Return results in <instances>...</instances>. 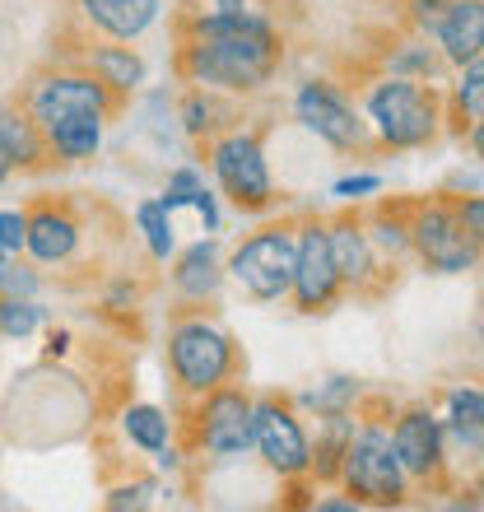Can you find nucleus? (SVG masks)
Returning a JSON list of instances; mask_svg holds the SVG:
<instances>
[{"mask_svg": "<svg viewBox=\"0 0 484 512\" xmlns=\"http://www.w3.org/2000/svg\"><path fill=\"white\" fill-rule=\"evenodd\" d=\"M373 191H382V177L359 173V177H340L336 187H331V196H340V201H363V196H373Z\"/></svg>", "mask_w": 484, "mask_h": 512, "instance_id": "obj_33", "label": "nucleus"}, {"mask_svg": "<svg viewBox=\"0 0 484 512\" xmlns=\"http://www.w3.org/2000/svg\"><path fill=\"white\" fill-rule=\"evenodd\" d=\"M210 117H215V103H210V98H201V94H196L187 108H182V122H187L191 135H205V131H210V126H215Z\"/></svg>", "mask_w": 484, "mask_h": 512, "instance_id": "obj_36", "label": "nucleus"}, {"mask_svg": "<svg viewBox=\"0 0 484 512\" xmlns=\"http://www.w3.org/2000/svg\"><path fill=\"white\" fill-rule=\"evenodd\" d=\"M182 66L205 89H229L247 94L275 75L280 66V38L270 28H247V33H215V38H196L182 56Z\"/></svg>", "mask_w": 484, "mask_h": 512, "instance_id": "obj_1", "label": "nucleus"}, {"mask_svg": "<svg viewBox=\"0 0 484 512\" xmlns=\"http://www.w3.org/2000/svg\"><path fill=\"white\" fill-rule=\"evenodd\" d=\"M368 122L377 126L382 145H391V149L429 145L433 131H438V98L419 80L387 75L382 84L368 89Z\"/></svg>", "mask_w": 484, "mask_h": 512, "instance_id": "obj_2", "label": "nucleus"}, {"mask_svg": "<svg viewBox=\"0 0 484 512\" xmlns=\"http://www.w3.org/2000/svg\"><path fill=\"white\" fill-rule=\"evenodd\" d=\"M350 433H354V419L345 415H322V438H317V447H312V461H308V471L317 475H331L340 471V452H345V443H350Z\"/></svg>", "mask_w": 484, "mask_h": 512, "instance_id": "obj_24", "label": "nucleus"}, {"mask_svg": "<svg viewBox=\"0 0 484 512\" xmlns=\"http://www.w3.org/2000/svg\"><path fill=\"white\" fill-rule=\"evenodd\" d=\"M391 447H396L401 471L424 480V475H433L447 457L443 419L433 415V410H405V415L396 419V429H391Z\"/></svg>", "mask_w": 484, "mask_h": 512, "instance_id": "obj_13", "label": "nucleus"}, {"mask_svg": "<svg viewBox=\"0 0 484 512\" xmlns=\"http://www.w3.org/2000/svg\"><path fill=\"white\" fill-rule=\"evenodd\" d=\"M205 187V177L196 173V168H177L173 177H168V187H163V196H159V205L163 210H168V215H173V210H182V205L191 201V196H196V191Z\"/></svg>", "mask_w": 484, "mask_h": 512, "instance_id": "obj_30", "label": "nucleus"}, {"mask_svg": "<svg viewBox=\"0 0 484 512\" xmlns=\"http://www.w3.org/2000/svg\"><path fill=\"white\" fill-rule=\"evenodd\" d=\"M294 117L303 122V131H312L317 140H326L331 149H359L368 126L354 112V103L340 94L336 84L326 80H308L294 98Z\"/></svg>", "mask_w": 484, "mask_h": 512, "instance_id": "obj_8", "label": "nucleus"}, {"mask_svg": "<svg viewBox=\"0 0 484 512\" xmlns=\"http://www.w3.org/2000/svg\"><path fill=\"white\" fill-rule=\"evenodd\" d=\"M201 443L219 461H238L252 452V401L242 391H229L224 382L215 391H205Z\"/></svg>", "mask_w": 484, "mask_h": 512, "instance_id": "obj_10", "label": "nucleus"}, {"mask_svg": "<svg viewBox=\"0 0 484 512\" xmlns=\"http://www.w3.org/2000/svg\"><path fill=\"white\" fill-rule=\"evenodd\" d=\"M42 326V308L33 298H0V336L5 340H24Z\"/></svg>", "mask_w": 484, "mask_h": 512, "instance_id": "obj_26", "label": "nucleus"}, {"mask_svg": "<svg viewBox=\"0 0 484 512\" xmlns=\"http://www.w3.org/2000/svg\"><path fill=\"white\" fill-rule=\"evenodd\" d=\"M80 247V229H75V219L70 215H56V210H38V215H28V229H24V252L42 266H61L70 261Z\"/></svg>", "mask_w": 484, "mask_h": 512, "instance_id": "obj_16", "label": "nucleus"}, {"mask_svg": "<svg viewBox=\"0 0 484 512\" xmlns=\"http://www.w3.org/2000/svg\"><path fill=\"white\" fill-rule=\"evenodd\" d=\"M410 247L424 256V266L438 270V275H461V270L475 266V252L480 243L466 238V229L457 224V210L447 205H424L410 224Z\"/></svg>", "mask_w": 484, "mask_h": 512, "instance_id": "obj_9", "label": "nucleus"}, {"mask_svg": "<svg viewBox=\"0 0 484 512\" xmlns=\"http://www.w3.org/2000/svg\"><path fill=\"white\" fill-rule=\"evenodd\" d=\"M121 429H126V438H131L135 447H145V452H159V447H168V438H173V424H168V415H163L159 405H131V410L121 415Z\"/></svg>", "mask_w": 484, "mask_h": 512, "instance_id": "obj_23", "label": "nucleus"}, {"mask_svg": "<svg viewBox=\"0 0 484 512\" xmlns=\"http://www.w3.org/2000/svg\"><path fill=\"white\" fill-rule=\"evenodd\" d=\"M135 224H140V233H145L149 252L159 256V261H168V256H173V247H177V238H173V215H168L159 201H140V205H135Z\"/></svg>", "mask_w": 484, "mask_h": 512, "instance_id": "obj_25", "label": "nucleus"}, {"mask_svg": "<svg viewBox=\"0 0 484 512\" xmlns=\"http://www.w3.org/2000/svg\"><path fill=\"white\" fill-rule=\"evenodd\" d=\"M433 42H438V52L452 66L480 61L484 56V0H447L443 24H438Z\"/></svg>", "mask_w": 484, "mask_h": 512, "instance_id": "obj_14", "label": "nucleus"}, {"mask_svg": "<svg viewBox=\"0 0 484 512\" xmlns=\"http://www.w3.org/2000/svg\"><path fill=\"white\" fill-rule=\"evenodd\" d=\"M154 485H126V489H112L108 494V508H145Z\"/></svg>", "mask_w": 484, "mask_h": 512, "instance_id": "obj_38", "label": "nucleus"}, {"mask_svg": "<svg viewBox=\"0 0 484 512\" xmlns=\"http://www.w3.org/2000/svg\"><path fill=\"white\" fill-rule=\"evenodd\" d=\"M410 10H415V28L419 33H438V24H443V10H447V0H410Z\"/></svg>", "mask_w": 484, "mask_h": 512, "instance_id": "obj_37", "label": "nucleus"}, {"mask_svg": "<svg viewBox=\"0 0 484 512\" xmlns=\"http://www.w3.org/2000/svg\"><path fill=\"white\" fill-rule=\"evenodd\" d=\"M5 266H10V256H5V252H0V275H5Z\"/></svg>", "mask_w": 484, "mask_h": 512, "instance_id": "obj_43", "label": "nucleus"}, {"mask_svg": "<svg viewBox=\"0 0 484 512\" xmlns=\"http://www.w3.org/2000/svg\"><path fill=\"white\" fill-rule=\"evenodd\" d=\"M457 103H461V112H466L471 122H480L484 117V61H466V66H461Z\"/></svg>", "mask_w": 484, "mask_h": 512, "instance_id": "obj_29", "label": "nucleus"}, {"mask_svg": "<svg viewBox=\"0 0 484 512\" xmlns=\"http://www.w3.org/2000/svg\"><path fill=\"white\" fill-rule=\"evenodd\" d=\"M289 289H294L303 312H322L340 294V275H336V261H331V247H326L322 224H308L294 238V284Z\"/></svg>", "mask_w": 484, "mask_h": 512, "instance_id": "obj_12", "label": "nucleus"}, {"mask_svg": "<svg viewBox=\"0 0 484 512\" xmlns=\"http://www.w3.org/2000/svg\"><path fill=\"white\" fill-rule=\"evenodd\" d=\"M42 126L24 117L19 108H0V154L10 159V168H33L42 159Z\"/></svg>", "mask_w": 484, "mask_h": 512, "instance_id": "obj_21", "label": "nucleus"}, {"mask_svg": "<svg viewBox=\"0 0 484 512\" xmlns=\"http://www.w3.org/2000/svg\"><path fill=\"white\" fill-rule=\"evenodd\" d=\"M84 19L94 28H103L108 38L117 42H135L140 33L159 24L163 14V0H80Z\"/></svg>", "mask_w": 484, "mask_h": 512, "instance_id": "obj_15", "label": "nucleus"}, {"mask_svg": "<svg viewBox=\"0 0 484 512\" xmlns=\"http://www.w3.org/2000/svg\"><path fill=\"white\" fill-rule=\"evenodd\" d=\"M229 275L256 298V303L284 298L289 284H294V233H284V229L252 233V238L233 252Z\"/></svg>", "mask_w": 484, "mask_h": 512, "instance_id": "obj_5", "label": "nucleus"}, {"mask_svg": "<svg viewBox=\"0 0 484 512\" xmlns=\"http://www.w3.org/2000/svg\"><path fill=\"white\" fill-rule=\"evenodd\" d=\"M108 108H112V89L103 80H94V75H47V80H38V89H33L28 117L47 131L52 122L75 117V112L108 117Z\"/></svg>", "mask_w": 484, "mask_h": 512, "instance_id": "obj_11", "label": "nucleus"}, {"mask_svg": "<svg viewBox=\"0 0 484 512\" xmlns=\"http://www.w3.org/2000/svg\"><path fill=\"white\" fill-rule=\"evenodd\" d=\"M359 499H317V512H354Z\"/></svg>", "mask_w": 484, "mask_h": 512, "instance_id": "obj_40", "label": "nucleus"}, {"mask_svg": "<svg viewBox=\"0 0 484 512\" xmlns=\"http://www.w3.org/2000/svg\"><path fill=\"white\" fill-rule=\"evenodd\" d=\"M391 75H405V80H433V75H438V52L424 47V42H405L401 52L391 56Z\"/></svg>", "mask_w": 484, "mask_h": 512, "instance_id": "obj_28", "label": "nucleus"}, {"mask_svg": "<svg viewBox=\"0 0 484 512\" xmlns=\"http://www.w3.org/2000/svg\"><path fill=\"white\" fill-rule=\"evenodd\" d=\"M443 433H452L471 457H480V447H484V391L480 387H457L447 396Z\"/></svg>", "mask_w": 484, "mask_h": 512, "instance_id": "obj_20", "label": "nucleus"}, {"mask_svg": "<svg viewBox=\"0 0 484 512\" xmlns=\"http://www.w3.org/2000/svg\"><path fill=\"white\" fill-rule=\"evenodd\" d=\"M219 280H224V266H219L215 238H205V243L187 247V252H182V261H177V270H173V284H177V289H182L187 298H210V294H219Z\"/></svg>", "mask_w": 484, "mask_h": 512, "instance_id": "obj_18", "label": "nucleus"}, {"mask_svg": "<svg viewBox=\"0 0 484 512\" xmlns=\"http://www.w3.org/2000/svg\"><path fill=\"white\" fill-rule=\"evenodd\" d=\"M354 396H359V382L354 378H326L317 391L303 396V405L317 410V415H345V410L354 405Z\"/></svg>", "mask_w": 484, "mask_h": 512, "instance_id": "obj_27", "label": "nucleus"}, {"mask_svg": "<svg viewBox=\"0 0 484 512\" xmlns=\"http://www.w3.org/2000/svg\"><path fill=\"white\" fill-rule=\"evenodd\" d=\"M252 447L261 452V461H266L275 475H289V480H294V475H308L312 438L289 405H280V401L252 405Z\"/></svg>", "mask_w": 484, "mask_h": 512, "instance_id": "obj_7", "label": "nucleus"}, {"mask_svg": "<svg viewBox=\"0 0 484 512\" xmlns=\"http://www.w3.org/2000/svg\"><path fill=\"white\" fill-rule=\"evenodd\" d=\"M326 247H331V261H336V275L340 284H363L368 275H373V243H368V233L359 229V224H331L326 229Z\"/></svg>", "mask_w": 484, "mask_h": 512, "instance_id": "obj_17", "label": "nucleus"}, {"mask_svg": "<svg viewBox=\"0 0 484 512\" xmlns=\"http://www.w3.org/2000/svg\"><path fill=\"white\" fill-rule=\"evenodd\" d=\"M42 140L61 154V159H94L98 145H103V117L98 112H75V117H61L42 131Z\"/></svg>", "mask_w": 484, "mask_h": 512, "instance_id": "obj_19", "label": "nucleus"}, {"mask_svg": "<svg viewBox=\"0 0 484 512\" xmlns=\"http://www.w3.org/2000/svg\"><path fill=\"white\" fill-rule=\"evenodd\" d=\"M187 205H191V210H196V215L205 219V229H210V233L219 229V205H215V191H210V187H201V191H196V196H191Z\"/></svg>", "mask_w": 484, "mask_h": 512, "instance_id": "obj_39", "label": "nucleus"}, {"mask_svg": "<svg viewBox=\"0 0 484 512\" xmlns=\"http://www.w3.org/2000/svg\"><path fill=\"white\" fill-rule=\"evenodd\" d=\"M215 14H238V10H247V0H205Z\"/></svg>", "mask_w": 484, "mask_h": 512, "instance_id": "obj_41", "label": "nucleus"}, {"mask_svg": "<svg viewBox=\"0 0 484 512\" xmlns=\"http://www.w3.org/2000/svg\"><path fill=\"white\" fill-rule=\"evenodd\" d=\"M5 182H10V159L0 154V187H5Z\"/></svg>", "mask_w": 484, "mask_h": 512, "instance_id": "obj_42", "label": "nucleus"}, {"mask_svg": "<svg viewBox=\"0 0 484 512\" xmlns=\"http://www.w3.org/2000/svg\"><path fill=\"white\" fill-rule=\"evenodd\" d=\"M368 243L391 256H401V252H410V229L396 224V219H373V238H368Z\"/></svg>", "mask_w": 484, "mask_h": 512, "instance_id": "obj_31", "label": "nucleus"}, {"mask_svg": "<svg viewBox=\"0 0 484 512\" xmlns=\"http://www.w3.org/2000/svg\"><path fill=\"white\" fill-rule=\"evenodd\" d=\"M168 359H173V373L187 391H215L219 382L233 373V340L219 331V326L191 317V322H177L173 336H168Z\"/></svg>", "mask_w": 484, "mask_h": 512, "instance_id": "obj_4", "label": "nucleus"}, {"mask_svg": "<svg viewBox=\"0 0 484 512\" xmlns=\"http://www.w3.org/2000/svg\"><path fill=\"white\" fill-rule=\"evenodd\" d=\"M89 70H94V80H103L117 94H135L145 84V61L131 47H94L89 52Z\"/></svg>", "mask_w": 484, "mask_h": 512, "instance_id": "obj_22", "label": "nucleus"}, {"mask_svg": "<svg viewBox=\"0 0 484 512\" xmlns=\"http://www.w3.org/2000/svg\"><path fill=\"white\" fill-rule=\"evenodd\" d=\"M340 480L350 485V494H359V503H401L405 499V480L391 447V433L377 424H363L350 433V443L340 452Z\"/></svg>", "mask_w": 484, "mask_h": 512, "instance_id": "obj_3", "label": "nucleus"}, {"mask_svg": "<svg viewBox=\"0 0 484 512\" xmlns=\"http://www.w3.org/2000/svg\"><path fill=\"white\" fill-rule=\"evenodd\" d=\"M24 229H28V215H19V210H0V252L5 256L24 252Z\"/></svg>", "mask_w": 484, "mask_h": 512, "instance_id": "obj_32", "label": "nucleus"}, {"mask_svg": "<svg viewBox=\"0 0 484 512\" xmlns=\"http://www.w3.org/2000/svg\"><path fill=\"white\" fill-rule=\"evenodd\" d=\"M457 224L466 229V238H471V243H484V201H480V196H466V201H461Z\"/></svg>", "mask_w": 484, "mask_h": 512, "instance_id": "obj_35", "label": "nucleus"}, {"mask_svg": "<svg viewBox=\"0 0 484 512\" xmlns=\"http://www.w3.org/2000/svg\"><path fill=\"white\" fill-rule=\"evenodd\" d=\"M0 289L10 298H33L38 294V275L24 266H5V275H0Z\"/></svg>", "mask_w": 484, "mask_h": 512, "instance_id": "obj_34", "label": "nucleus"}, {"mask_svg": "<svg viewBox=\"0 0 484 512\" xmlns=\"http://www.w3.org/2000/svg\"><path fill=\"white\" fill-rule=\"evenodd\" d=\"M210 163H215V177H219V187H224V196H229L238 210H261V205L270 201L275 187H270L266 149H261L256 135H247V131L219 135Z\"/></svg>", "mask_w": 484, "mask_h": 512, "instance_id": "obj_6", "label": "nucleus"}]
</instances>
